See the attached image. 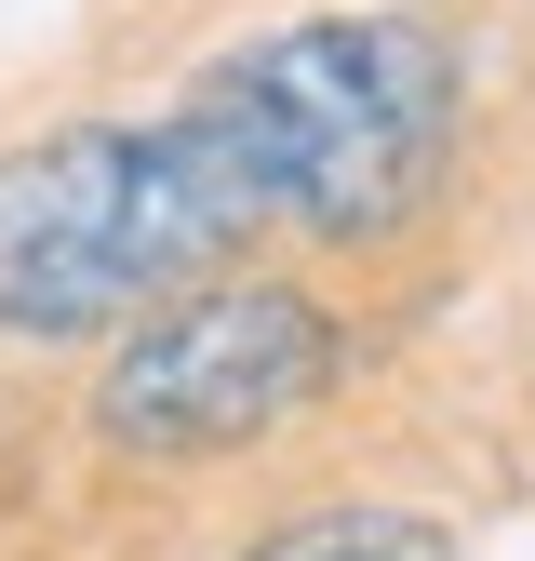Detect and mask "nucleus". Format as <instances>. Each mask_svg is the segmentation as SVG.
<instances>
[{
    "label": "nucleus",
    "instance_id": "nucleus-1",
    "mask_svg": "<svg viewBox=\"0 0 535 561\" xmlns=\"http://www.w3.org/2000/svg\"><path fill=\"white\" fill-rule=\"evenodd\" d=\"M174 121L241 174L254 215L321 228V241H375L442 174L455 54L416 14H308V27H268L228 67H201Z\"/></svg>",
    "mask_w": 535,
    "mask_h": 561
},
{
    "label": "nucleus",
    "instance_id": "nucleus-2",
    "mask_svg": "<svg viewBox=\"0 0 535 561\" xmlns=\"http://www.w3.org/2000/svg\"><path fill=\"white\" fill-rule=\"evenodd\" d=\"M254 228L268 215L187 121L161 134L81 121L54 148L0 161V334H94L121 308L174 295V280H201Z\"/></svg>",
    "mask_w": 535,
    "mask_h": 561
},
{
    "label": "nucleus",
    "instance_id": "nucleus-3",
    "mask_svg": "<svg viewBox=\"0 0 535 561\" xmlns=\"http://www.w3.org/2000/svg\"><path fill=\"white\" fill-rule=\"evenodd\" d=\"M334 388V321L295 280H201L187 308H148L94 375V428L121 455H228Z\"/></svg>",
    "mask_w": 535,
    "mask_h": 561
},
{
    "label": "nucleus",
    "instance_id": "nucleus-4",
    "mask_svg": "<svg viewBox=\"0 0 535 561\" xmlns=\"http://www.w3.org/2000/svg\"><path fill=\"white\" fill-rule=\"evenodd\" d=\"M254 561H455V535L416 522V508H308V522L268 535Z\"/></svg>",
    "mask_w": 535,
    "mask_h": 561
}]
</instances>
